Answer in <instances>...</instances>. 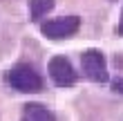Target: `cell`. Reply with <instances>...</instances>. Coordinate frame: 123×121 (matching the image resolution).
<instances>
[{
	"label": "cell",
	"instance_id": "6da1fadb",
	"mask_svg": "<svg viewBox=\"0 0 123 121\" xmlns=\"http://www.w3.org/2000/svg\"><path fill=\"white\" fill-rule=\"evenodd\" d=\"M5 81L11 90L20 92V94H36V92H43L45 88V79L43 74L29 63H20V65H13L9 72L5 74Z\"/></svg>",
	"mask_w": 123,
	"mask_h": 121
},
{
	"label": "cell",
	"instance_id": "7a4b0ae2",
	"mask_svg": "<svg viewBox=\"0 0 123 121\" xmlns=\"http://www.w3.org/2000/svg\"><path fill=\"white\" fill-rule=\"evenodd\" d=\"M78 29H81V18L78 16H58V18H49L45 23H40V34L49 40L72 38Z\"/></svg>",
	"mask_w": 123,
	"mask_h": 121
},
{
	"label": "cell",
	"instance_id": "3957f363",
	"mask_svg": "<svg viewBox=\"0 0 123 121\" xmlns=\"http://www.w3.org/2000/svg\"><path fill=\"white\" fill-rule=\"evenodd\" d=\"M81 70L85 74V79H90L92 83H105L110 79L107 74V63H105V54L101 49H85L81 54Z\"/></svg>",
	"mask_w": 123,
	"mask_h": 121
},
{
	"label": "cell",
	"instance_id": "277c9868",
	"mask_svg": "<svg viewBox=\"0 0 123 121\" xmlns=\"http://www.w3.org/2000/svg\"><path fill=\"white\" fill-rule=\"evenodd\" d=\"M47 74H49V79H52V83L56 88H72V85L76 83V79H78L74 65H72L69 58H65V56H54V58L49 61Z\"/></svg>",
	"mask_w": 123,
	"mask_h": 121
},
{
	"label": "cell",
	"instance_id": "5b68a950",
	"mask_svg": "<svg viewBox=\"0 0 123 121\" xmlns=\"http://www.w3.org/2000/svg\"><path fill=\"white\" fill-rule=\"evenodd\" d=\"M20 121H56V115L43 103H25L20 112Z\"/></svg>",
	"mask_w": 123,
	"mask_h": 121
},
{
	"label": "cell",
	"instance_id": "8992f818",
	"mask_svg": "<svg viewBox=\"0 0 123 121\" xmlns=\"http://www.w3.org/2000/svg\"><path fill=\"white\" fill-rule=\"evenodd\" d=\"M54 0H29V20L40 23L49 11L54 9Z\"/></svg>",
	"mask_w": 123,
	"mask_h": 121
},
{
	"label": "cell",
	"instance_id": "52a82bcc",
	"mask_svg": "<svg viewBox=\"0 0 123 121\" xmlns=\"http://www.w3.org/2000/svg\"><path fill=\"white\" fill-rule=\"evenodd\" d=\"M112 90L117 92V94H123V76H117V79L112 81Z\"/></svg>",
	"mask_w": 123,
	"mask_h": 121
},
{
	"label": "cell",
	"instance_id": "ba28073f",
	"mask_svg": "<svg viewBox=\"0 0 123 121\" xmlns=\"http://www.w3.org/2000/svg\"><path fill=\"white\" fill-rule=\"evenodd\" d=\"M119 34V36H123V11H121V20H119V25H117V29H114Z\"/></svg>",
	"mask_w": 123,
	"mask_h": 121
}]
</instances>
